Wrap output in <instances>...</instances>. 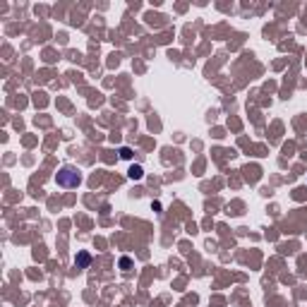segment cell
<instances>
[{"instance_id": "3957f363", "label": "cell", "mask_w": 307, "mask_h": 307, "mask_svg": "<svg viewBox=\"0 0 307 307\" xmlns=\"http://www.w3.org/2000/svg\"><path fill=\"white\" fill-rule=\"evenodd\" d=\"M128 175L132 180H142V175H144V171H142V166H132V168H130L128 171Z\"/></svg>"}, {"instance_id": "7a4b0ae2", "label": "cell", "mask_w": 307, "mask_h": 307, "mask_svg": "<svg viewBox=\"0 0 307 307\" xmlns=\"http://www.w3.org/2000/svg\"><path fill=\"white\" fill-rule=\"evenodd\" d=\"M75 264L79 267V269H87V267L91 264V255H89V252H79L77 259H75Z\"/></svg>"}, {"instance_id": "5b68a950", "label": "cell", "mask_w": 307, "mask_h": 307, "mask_svg": "<svg viewBox=\"0 0 307 307\" xmlns=\"http://www.w3.org/2000/svg\"><path fill=\"white\" fill-rule=\"evenodd\" d=\"M120 156H122V158H128V161H130V158H132V151H130L128 147H122V149H120Z\"/></svg>"}, {"instance_id": "6da1fadb", "label": "cell", "mask_w": 307, "mask_h": 307, "mask_svg": "<svg viewBox=\"0 0 307 307\" xmlns=\"http://www.w3.org/2000/svg\"><path fill=\"white\" fill-rule=\"evenodd\" d=\"M55 182L58 188H65V190H72V188H79L82 185V173L72 168V166H63L55 175Z\"/></svg>"}, {"instance_id": "277c9868", "label": "cell", "mask_w": 307, "mask_h": 307, "mask_svg": "<svg viewBox=\"0 0 307 307\" xmlns=\"http://www.w3.org/2000/svg\"><path fill=\"white\" fill-rule=\"evenodd\" d=\"M120 269L130 271V269H132V259H130V257H120Z\"/></svg>"}]
</instances>
